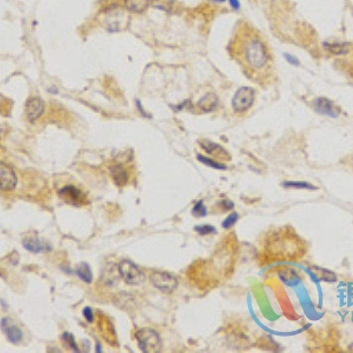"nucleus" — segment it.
I'll list each match as a JSON object with an SVG mask.
<instances>
[{
    "label": "nucleus",
    "instance_id": "obj_1",
    "mask_svg": "<svg viewBox=\"0 0 353 353\" xmlns=\"http://www.w3.org/2000/svg\"><path fill=\"white\" fill-rule=\"evenodd\" d=\"M230 56L237 61L246 77L255 83L266 84L272 77L273 64L266 43L248 22L235 26L229 44Z\"/></svg>",
    "mask_w": 353,
    "mask_h": 353
},
{
    "label": "nucleus",
    "instance_id": "obj_2",
    "mask_svg": "<svg viewBox=\"0 0 353 353\" xmlns=\"http://www.w3.org/2000/svg\"><path fill=\"white\" fill-rule=\"evenodd\" d=\"M307 253V242L292 226L274 229L264 244V257L268 263H296Z\"/></svg>",
    "mask_w": 353,
    "mask_h": 353
},
{
    "label": "nucleus",
    "instance_id": "obj_3",
    "mask_svg": "<svg viewBox=\"0 0 353 353\" xmlns=\"http://www.w3.org/2000/svg\"><path fill=\"white\" fill-rule=\"evenodd\" d=\"M138 345L142 352L157 353L161 351L163 342L155 330L153 329H140L135 333Z\"/></svg>",
    "mask_w": 353,
    "mask_h": 353
},
{
    "label": "nucleus",
    "instance_id": "obj_4",
    "mask_svg": "<svg viewBox=\"0 0 353 353\" xmlns=\"http://www.w3.org/2000/svg\"><path fill=\"white\" fill-rule=\"evenodd\" d=\"M118 271L122 280L131 286H139L144 284L146 276L137 265L129 260H122L118 265Z\"/></svg>",
    "mask_w": 353,
    "mask_h": 353
},
{
    "label": "nucleus",
    "instance_id": "obj_5",
    "mask_svg": "<svg viewBox=\"0 0 353 353\" xmlns=\"http://www.w3.org/2000/svg\"><path fill=\"white\" fill-rule=\"evenodd\" d=\"M255 92L252 87L242 86L232 98V109L235 112H245L253 105Z\"/></svg>",
    "mask_w": 353,
    "mask_h": 353
},
{
    "label": "nucleus",
    "instance_id": "obj_6",
    "mask_svg": "<svg viewBox=\"0 0 353 353\" xmlns=\"http://www.w3.org/2000/svg\"><path fill=\"white\" fill-rule=\"evenodd\" d=\"M150 280L155 289L163 293H172L178 286V279L168 272H153Z\"/></svg>",
    "mask_w": 353,
    "mask_h": 353
},
{
    "label": "nucleus",
    "instance_id": "obj_7",
    "mask_svg": "<svg viewBox=\"0 0 353 353\" xmlns=\"http://www.w3.org/2000/svg\"><path fill=\"white\" fill-rule=\"evenodd\" d=\"M45 110L44 100L39 97H31L27 99L25 105V112L26 117H27L28 121L35 122L43 116Z\"/></svg>",
    "mask_w": 353,
    "mask_h": 353
},
{
    "label": "nucleus",
    "instance_id": "obj_8",
    "mask_svg": "<svg viewBox=\"0 0 353 353\" xmlns=\"http://www.w3.org/2000/svg\"><path fill=\"white\" fill-rule=\"evenodd\" d=\"M18 184V178L14 170L5 163L0 164V189L1 191H12Z\"/></svg>",
    "mask_w": 353,
    "mask_h": 353
},
{
    "label": "nucleus",
    "instance_id": "obj_9",
    "mask_svg": "<svg viewBox=\"0 0 353 353\" xmlns=\"http://www.w3.org/2000/svg\"><path fill=\"white\" fill-rule=\"evenodd\" d=\"M199 146L203 148L204 151L206 152L209 155H212V157L219 158L222 160H230L231 159V155L228 153V151L225 148H223L220 145L216 144V142L210 141V140H199L198 141Z\"/></svg>",
    "mask_w": 353,
    "mask_h": 353
},
{
    "label": "nucleus",
    "instance_id": "obj_10",
    "mask_svg": "<svg viewBox=\"0 0 353 353\" xmlns=\"http://www.w3.org/2000/svg\"><path fill=\"white\" fill-rule=\"evenodd\" d=\"M59 197L61 199H64L65 202L71 204V205L74 206H79L82 205L84 196L82 193V191L78 190L77 187L74 186H64L63 189L59 190Z\"/></svg>",
    "mask_w": 353,
    "mask_h": 353
},
{
    "label": "nucleus",
    "instance_id": "obj_11",
    "mask_svg": "<svg viewBox=\"0 0 353 353\" xmlns=\"http://www.w3.org/2000/svg\"><path fill=\"white\" fill-rule=\"evenodd\" d=\"M315 109L316 111L322 113V115L330 117H338L339 113H341V110L335 103L328 98H324V97H320V98L315 100Z\"/></svg>",
    "mask_w": 353,
    "mask_h": 353
},
{
    "label": "nucleus",
    "instance_id": "obj_12",
    "mask_svg": "<svg viewBox=\"0 0 353 353\" xmlns=\"http://www.w3.org/2000/svg\"><path fill=\"white\" fill-rule=\"evenodd\" d=\"M1 330L6 335V337H7L8 341L13 343V344H18V343H20L21 339L24 338V333H22L21 330L19 329L18 326L11 325V324L8 323L7 318L1 319Z\"/></svg>",
    "mask_w": 353,
    "mask_h": 353
},
{
    "label": "nucleus",
    "instance_id": "obj_13",
    "mask_svg": "<svg viewBox=\"0 0 353 353\" xmlns=\"http://www.w3.org/2000/svg\"><path fill=\"white\" fill-rule=\"evenodd\" d=\"M110 174H111V178L115 181V184L117 186L122 187L127 184L128 181V174L127 171L124 166L121 165H113V166L110 167Z\"/></svg>",
    "mask_w": 353,
    "mask_h": 353
},
{
    "label": "nucleus",
    "instance_id": "obj_14",
    "mask_svg": "<svg viewBox=\"0 0 353 353\" xmlns=\"http://www.w3.org/2000/svg\"><path fill=\"white\" fill-rule=\"evenodd\" d=\"M22 245L31 253H41V252L50 250V247L38 238H26L22 240Z\"/></svg>",
    "mask_w": 353,
    "mask_h": 353
},
{
    "label": "nucleus",
    "instance_id": "obj_15",
    "mask_svg": "<svg viewBox=\"0 0 353 353\" xmlns=\"http://www.w3.org/2000/svg\"><path fill=\"white\" fill-rule=\"evenodd\" d=\"M198 106L204 112H211L218 106V97L215 93H207L199 100Z\"/></svg>",
    "mask_w": 353,
    "mask_h": 353
},
{
    "label": "nucleus",
    "instance_id": "obj_16",
    "mask_svg": "<svg viewBox=\"0 0 353 353\" xmlns=\"http://www.w3.org/2000/svg\"><path fill=\"white\" fill-rule=\"evenodd\" d=\"M150 0H125V7L132 13H142L146 11Z\"/></svg>",
    "mask_w": 353,
    "mask_h": 353
},
{
    "label": "nucleus",
    "instance_id": "obj_17",
    "mask_svg": "<svg viewBox=\"0 0 353 353\" xmlns=\"http://www.w3.org/2000/svg\"><path fill=\"white\" fill-rule=\"evenodd\" d=\"M76 273L78 278H79L80 280H83L85 284L92 283V271H91V267L89 266V264L86 263L78 264L76 267Z\"/></svg>",
    "mask_w": 353,
    "mask_h": 353
},
{
    "label": "nucleus",
    "instance_id": "obj_18",
    "mask_svg": "<svg viewBox=\"0 0 353 353\" xmlns=\"http://www.w3.org/2000/svg\"><path fill=\"white\" fill-rule=\"evenodd\" d=\"M324 47L331 52L332 54H336V56H341V54H345L346 52L349 51L350 44H348V43H336V44L325 43L324 44Z\"/></svg>",
    "mask_w": 353,
    "mask_h": 353
},
{
    "label": "nucleus",
    "instance_id": "obj_19",
    "mask_svg": "<svg viewBox=\"0 0 353 353\" xmlns=\"http://www.w3.org/2000/svg\"><path fill=\"white\" fill-rule=\"evenodd\" d=\"M197 159H198L202 164L206 165V166H209V167L215 168V170H223V171H224V170H226V168H228V166H226L225 164L219 163L218 160H213V159H211V158H207V157H205V155L198 154V155H197Z\"/></svg>",
    "mask_w": 353,
    "mask_h": 353
},
{
    "label": "nucleus",
    "instance_id": "obj_20",
    "mask_svg": "<svg viewBox=\"0 0 353 353\" xmlns=\"http://www.w3.org/2000/svg\"><path fill=\"white\" fill-rule=\"evenodd\" d=\"M174 0H152V6L164 12H172Z\"/></svg>",
    "mask_w": 353,
    "mask_h": 353
},
{
    "label": "nucleus",
    "instance_id": "obj_21",
    "mask_svg": "<svg viewBox=\"0 0 353 353\" xmlns=\"http://www.w3.org/2000/svg\"><path fill=\"white\" fill-rule=\"evenodd\" d=\"M61 339H63V342L65 343V345L67 346V348L72 350L73 352H80L79 348H78L76 339H74V336L72 333L70 332H63V335H61Z\"/></svg>",
    "mask_w": 353,
    "mask_h": 353
},
{
    "label": "nucleus",
    "instance_id": "obj_22",
    "mask_svg": "<svg viewBox=\"0 0 353 353\" xmlns=\"http://www.w3.org/2000/svg\"><path fill=\"white\" fill-rule=\"evenodd\" d=\"M191 213L196 217V218H202V217H205L207 215L206 211V207L204 206V202L203 200H198L196 204H194V206L192 207V211Z\"/></svg>",
    "mask_w": 353,
    "mask_h": 353
},
{
    "label": "nucleus",
    "instance_id": "obj_23",
    "mask_svg": "<svg viewBox=\"0 0 353 353\" xmlns=\"http://www.w3.org/2000/svg\"><path fill=\"white\" fill-rule=\"evenodd\" d=\"M238 213L237 212H233L230 215L229 217H226V219L223 222V228L224 229H230V228H232L233 225L235 224V223L238 222Z\"/></svg>",
    "mask_w": 353,
    "mask_h": 353
},
{
    "label": "nucleus",
    "instance_id": "obj_24",
    "mask_svg": "<svg viewBox=\"0 0 353 353\" xmlns=\"http://www.w3.org/2000/svg\"><path fill=\"white\" fill-rule=\"evenodd\" d=\"M194 231L198 232L200 235H210V233H216V229L212 225H198L194 228Z\"/></svg>",
    "mask_w": 353,
    "mask_h": 353
},
{
    "label": "nucleus",
    "instance_id": "obj_25",
    "mask_svg": "<svg viewBox=\"0 0 353 353\" xmlns=\"http://www.w3.org/2000/svg\"><path fill=\"white\" fill-rule=\"evenodd\" d=\"M83 316H84V318L86 319L87 323H92L93 320H95V315H93V311H92V309H91V307H89V306L84 307V310H83Z\"/></svg>",
    "mask_w": 353,
    "mask_h": 353
},
{
    "label": "nucleus",
    "instance_id": "obj_26",
    "mask_svg": "<svg viewBox=\"0 0 353 353\" xmlns=\"http://www.w3.org/2000/svg\"><path fill=\"white\" fill-rule=\"evenodd\" d=\"M285 59L289 61V63H290L291 65H294V66H297V65H299V60H298L296 57L291 56V54H285Z\"/></svg>",
    "mask_w": 353,
    "mask_h": 353
},
{
    "label": "nucleus",
    "instance_id": "obj_27",
    "mask_svg": "<svg viewBox=\"0 0 353 353\" xmlns=\"http://www.w3.org/2000/svg\"><path fill=\"white\" fill-rule=\"evenodd\" d=\"M285 186H298V187H311V189H312V190H315L316 189V187L315 186H311V185H309V184H296V183H286V184H285Z\"/></svg>",
    "mask_w": 353,
    "mask_h": 353
},
{
    "label": "nucleus",
    "instance_id": "obj_28",
    "mask_svg": "<svg viewBox=\"0 0 353 353\" xmlns=\"http://www.w3.org/2000/svg\"><path fill=\"white\" fill-rule=\"evenodd\" d=\"M230 5H231L232 7L235 8V9H238L239 6H240V4H239L238 0H230Z\"/></svg>",
    "mask_w": 353,
    "mask_h": 353
},
{
    "label": "nucleus",
    "instance_id": "obj_29",
    "mask_svg": "<svg viewBox=\"0 0 353 353\" xmlns=\"http://www.w3.org/2000/svg\"><path fill=\"white\" fill-rule=\"evenodd\" d=\"M212 1H215V2H223L224 0H212Z\"/></svg>",
    "mask_w": 353,
    "mask_h": 353
},
{
    "label": "nucleus",
    "instance_id": "obj_30",
    "mask_svg": "<svg viewBox=\"0 0 353 353\" xmlns=\"http://www.w3.org/2000/svg\"><path fill=\"white\" fill-rule=\"evenodd\" d=\"M352 13H353V12H352Z\"/></svg>",
    "mask_w": 353,
    "mask_h": 353
}]
</instances>
